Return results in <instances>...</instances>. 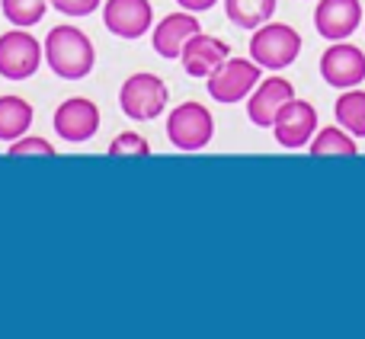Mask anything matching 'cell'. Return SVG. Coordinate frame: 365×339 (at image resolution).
Returning a JSON list of instances; mask_svg holds the SVG:
<instances>
[{"instance_id":"obj_1","label":"cell","mask_w":365,"mask_h":339,"mask_svg":"<svg viewBox=\"0 0 365 339\" xmlns=\"http://www.w3.org/2000/svg\"><path fill=\"white\" fill-rule=\"evenodd\" d=\"M48 71L61 80H83L96 64V48L90 36L77 26H51L42 42Z\"/></svg>"},{"instance_id":"obj_2","label":"cell","mask_w":365,"mask_h":339,"mask_svg":"<svg viewBox=\"0 0 365 339\" xmlns=\"http://www.w3.org/2000/svg\"><path fill=\"white\" fill-rule=\"evenodd\" d=\"M302 55V36L289 23H263L250 36V58L263 71H282Z\"/></svg>"},{"instance_id":"obj_3","label":"cell","mask_w":365,"mask_h":339,"mask_svg":"<svg viewBox=\"0 0 365 339\" xmlns=\"http://www.w3.org/2000/svg\"><path fill=\"white\" fill-rule=\"evenodd\" d=\"M170 103V90L158 74H132L119 90V109L132 122H151Z\"/></svg>"},{"instance_id":"obj_4","label":"cell","mask_w":365,"mask_h":339,"mask_svg":"<svg viewBox=\"0 0 365 339\" xmlns=\"http://www.w3.org/2000/svg\"><path fill=\"white\" fill-rule=\"evenodd\" d=\"M263 80V68L253 58H227L212 77H205V90L215 103H240L253 93V87Z\"/></svg>"},{"instance_id":"obj_5","label":"cell","mask_w":365,"mask_h":339,"mask_svg":"<svg viewBox=\"0 0 365 339\" xmlns=\"http://www.w3.org/2000/svg\"><path fill=\"white\" fill-rule=\"evenodd\" d=\"M212 135H215V119L202 103H192V100L180 103L167 115V138H170V145L177 151H186V154L202 151V147H208Z\"/></svg>"},{"instance_id":"obj_6","label":"cell","mask_w":365,"mask_h":339,"mask_svg":"<svg viewBox=\"0 0 365 339\" xmlns=\"http://www.w3.org/2000/svg\"><path fill=\"white\" fill-rule=\"evenodd\" d=\"M45 61L42 42L29 29L13 26L10 32L0 36V77L6 80H29Z\"/></svg>"},{"instance_id":"obj_7","label":"cell","mask_w":365,"mask_h":339,"mask_svg":"<svg viewBox=\"0 0 365 339\" xmlns=\"http://www.w3.org/2000/svg\"><path fill=\"white\" fill-rule=\"evenodd\" d=\"M51 125H55V135L68 145H83L90 141L96 132H100V106L90 103L87 96H71L51 115Z\"/></svg>"},{"instance_id":"obj_8","label":"cell","mask_w":365,"mask_h":339,"mask_svg":"<svg viewBox=\"0 0 365 339\" xmlns=\"http://www.w3.org/2000/svg\"><path fill=\"white\" fill-rule=\"evenodd\" d=\"M272 135H276L279 147H289V151L308 147L311 138L317 135V109L304 100L285 103V109L272 122Z\"/></svg>"},{"instance_id":"obj_9","label":"cell","mask_w":365,"mask_h":339,"mask_svg":"<svg viewBox=\"0 0 365 339\" xmlns=\"http://www.w3.org/2000/svg\"><path fill=\"white\" fill-rule=\"evenodd\" d=\"M103 23L119 38H141L154 26V6L151 0H106L103 4Z\"/></svg>"},{"instance_id":"obj_10","label":"cell","mask_w":365,"mask_h":339,"mask_svg":"<svg viewBox=\"0 0 365 339\" xmlns=\"http://www.w3.org/2000/svg\"><path fill=\"white\" fill-rule=\"evenodd\" d=\"M321 77L336 90H353L365 80V51L349 42H334L321 55Z\"/></svg>"},{"instance_id":"obj_11","label":"cell","mask_w":365,"mask_h":339,"mask_svg":"<svg viewBox=\"0 0 365 339\" xmlns=\"http://www.w3.org/2000/svg\"><path fill=\"white\" fill-rule=\"evenodd\" d=\"M295 100V87L285 77H266L253 87V93L247 96V115L253 125L259 128H272L276 115L285 109V103Z\"/></svg>"},{"instance_id":"obj_12","label":"cell","mask_w":365,"mask_h":339,"mask_svg":"<svg viewBox=\"0 0 365 339\" xmlns=\"http://www.w3.org/2000/svg\"><path fill=\"white\" fill-rule=\"evenodd\" d=\"M362 26V4L359 0H317L314 29L327 42H343Z\"/></svg>"},{"instance_id":"obj_13","label":"cell","mask_w":365,"mask_h":339,"mask_svg":"<svg viewBox=\"0 0 365 339\" xmlns=\"http://www.w3.org/2000/svg\"><path fill=\"white\" fill-rule=\"evenodd\" d=\"M227 58H231V48L225 38L205 36V32H195L180 51V64L189 77H212Z\"/></svg>"},{"instance_id":"obj_14","label":"cell","mask_w":365,"mask_h":339,"mask_svg":"<svg viewBox=\"0 0 365 339\" xmlns=\"http://www.w3.org/2000/svg\"><path fill=\"white\" fill-rule=\"evenodd\" d=\"M195 32H202L195 13H189V10L167 13V16L160 19V23L154 26V32H151L154 51H158L160 58H167V61H177L180 51H182V45H186L189 38L195 36Z\"/></svg>"},{"instance_id":"obj_15","label":"cell","mask_w":365,"mask_h":339,"mask_svg":"<svg viewBox=\"0 0 365 339\" xmlns=\"http://www.w3.org/2000/svg\"><path fill=\"white\" fill-rule=\"evenodd\" d=\"M32 103L23 96H0V141H16L32 128Z\"/></svg>"},{"instance_id":"obj_16","label":"cell","mask_w":365,"mask_h":339,"mask_svg":"<svg viewBox=\"0 0 365 339\" xmlns=\"http://www.w3.org/2000/svg\"><path fill=\"white\" fill-rule=\"evenodd\" d=\"M225 13L240 29H257V26L272 19L276 0H225Z\"/></svg>"},{"instance_id":"obj_17","label":"cell","mask_w":365,"mask_h":339,"mask_svg":"<svg viewBox=\"0 0 365 339\" xmlns=\"http://www.w3.org/2000/svg\"><path fill=\"white\" fill-rule=\"evenodd\" d=\"M311 154L314 157H356V138L346 132V128H336V125H327L311 138Z\"/></svg>"},{"instance_id":"obj_18","label":"cell","mask_w":365,"mask_h":339,"mask_svg":"<svg viewBox=\"0 0 365 339\" xmlns=\"http://www.w3.org/2000/svg\"><path fill=\"white\" fill-rule=\"evenodd\" d=\"M334 115L353 138H365V90H343V96L334 106Z\"/></svg>"},{"instance_id":"obj_19","label":"cell","mask_w":365,"mask_h":339,"mask_svg":"<svg viewBox=\"0 0 365 339\" xmlns=\"http://www.w3.org/2000/svg\"><path fill=\"white\" fill-rule=\"evenodd\" d=\"M45 6H48V0H0V10H4L6 23L19 26V29L36 26L45 16Z\"/></svg>"},{"instance_id":"obj_20","label":"cell","mask_w":365,"mask_h":339,"mask_svg":"<svg viewBox=\"0 0 365 339\" xmlns=\"http://www.w3.org/2000/svg\"><path fill=\"white\" fill-rule=\"evenodd\" d=\"M106 154L109 157H148V154H151V145H148V138L138 132H122L109 141Z\"/></svg>"},{"instance_id":"obj_21","label":"cell","mask_w":365,"mask_h":339,"mask_svg":"<svg viewBox=\"0 0 365 339\" xmlns=\"http://www.w3.org/2000/svg\"><path fill=\"white\" fill-rule=\"evenodd\" d=\"M6 157H55V145L38 135H23V138L10 141Z\"/></svg>"},{"instance_id":"obj_22","label":"cell","mask_w":365,"mask_h":339,"mask_svg":"<svg viewBox=\"0 0 365 339\" xmlns=\"http://www.w3.org/2000/svg\"><path fill=\"white\" fill-rule=\"evenodd\" d=\"M48 4L55 6L58 13H64V16H74V19L90 16V13L100 10V0H48Z\"/></svg>"},{"instance_id":"obj_23","label":"cell","mask_w":365,"mask_h":339,"mask_svg":"<svg viewBox=\"0 0 365 339\" xmlns=\"http://www.w3.org/2000/svg\"><path fill=\"white\" fill-rule=\"evenodd\" d=\"M177 4L182 6V10H189V13H205V10H212L218 0H177Z\"/></svg>"}]
</instances>
